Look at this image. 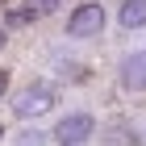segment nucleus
Instances as JSON below:
<instances>
[{
	"label": "nucleus",
	"instance_id": "1",
	"mask_svg": "<svg viewBox=\"0 0 146 146\" xmlns=\"http://www.w3.org/2000/svg\"><path fill=\"white\" fill-rule=\"evenodd\" d=\"M58 104V88L50 79H29L17 96H13V117H21V121H38L46 113Z\"/></svg>",
	"mask_w": 146,
	"mask_h": 146
},
{
	"label": "nucleus",
	"instance_id": "2",
	"mask_svg": "<svg viewBox=\"0 0 146 146\" xmlns=\"http://www.w3.org/2000/svg\"><path fill=\"white\" fill-rule=\"evenodd\" d=\"M104 4H96V0H84V4H75L67 17V38H75V42H88V38H96L104 29Z\"/></svg>",
	"mask_w": 146,
	"mask_h": 146
},
{
	"label": "nucleus",
	"instance_id": "3",
	"mask_svg": "<svg viewBox=\"0 0 146 146\" xmlns=\"http://www.w3.org/2000/svg\"><path fill=\"white\" fill-rule=\"evenodd\" d=\"M96 134V117L92 113H67V117H58L54 121V129H50V138H54L58 146H84L88 138Z\"/></svg>",
	"mask_w": 146,
	"mask_h": 146
},
{
	"label": "nucleus",
	"instance_id": "4",
	"mask_svg": "<svg viewBox=\"0 0 146 146\" xmlns=\"http://www.w3.org/2000/svg\"><path fill=\"white\" fill-rule=\"evenodd\" d=\"M121 88L125 92H146V50L121 58Z\"/></svg>",
	"mask_w": 146,
	"mask_h": 146
},
{
	"label": "nucleus",
	"instance_id": "5",
	"mask_svg": "<svg viewBox=\"0 0 146 146\" xmlns=\"http://www.w3.org/2000/svg\"><path fill=\"white\" fill-rule=\"evenodd\" d=\"M142 138H138V129L129 121H113L109 129H100V146H138Z\"/></svg>",
	"mask_w": 146,
	"mask_h": 146
},
{
	"label": "nucleus",
	"instance_id": "6",
	"mask_svg": "<svg viewBox=\"0 0 146 146\" xmlns=\"http://www.w3.org/2000/svg\"><path fill=\"white\" fill-rule=\"evenodd\" d=\"M117 25L121 29H146V0H121Z\"/></svg>",
	"mask_w": 146,
	"mask_h": 146
},
{
	"label": "nucleus",
	"instance_id": "7",
	"mask_svg": "<svg viewBox=\"0 0 146 146\" xmlns=\"http://www.w3.org/2000/svg\"><path fill=\"white\" fill-rule=\"evenodd\" d=\"M58 4H63V0H25V9L34 13V21H38V17H50V13H58Z\"/></svg>",
	"mask_w": 146,
	"mask_h": 146
},
{
	"label": "nucleus",
	"instance_id": "8",
	"mask_svg": "<svg viewBox=\"0 0 146 146\" xmlns=\"http://www.w3.org/2000/svg\"><path fill=\"white\" fill-rule=\"evenodd\" d=\"M29 21H34L29 9H9L4 13V29H21V25H29Z\"/></svg>",
	"mask_w": 146,
	"mask_h": 146
},
{
	"label": "nucleus",
	"instance_id": "9",
	"mask_svg": "<svg viewBox=\"0 0 146 146\" xmlns=\"http://www.w3.org/2000/svg\"><path fill=\"white\" fill-rule=\"evenodd\" d=\"M0 96H9V71L0 67Z\"/></svg>",
	"mask_w": 146,
	"mask_h": 146
},
{
	"label": "nucleus",
	"instance_id": "10",
	"mask_svg": "<svg viewBox=\"0 0 146 146\" xmlns=\"http://www.w3.org/2000/svg\"><path fill=\"white\" fill-rule=\"evenodd\" d=\"M4 42H9V29H4V25H0V50H4Z\"/></svg>",
	"mask_w": 146,
	"mask_h": 146
},
{
	"label": "nucleus",
	"instance_id": "11",
	"mask_svg": "<svg viewBox=\"0 0 146 146\" xmlns=\"http://www.w3.org/2000/svg\"><path fill=\"white\" fill-rule=\"evenodd\" d=\"M0 138H4V125H0Z\"/></svg>",
	"mask_w": 146,
	"mask_h": 146
},
{
	"label": "nucleus",
	"instance_id": "12",
	"mask_svg": "<svg viewBox=\"0 0 146 146\" xmlns=\"http://www.w3.org/2000/svg\"><path fill=\"white\" fill-rule=\"evenodd\" d=\"M0 4H4V0H0Z\"/></svg>",
	"mask_w": 146,
	"mask_h": 146
}]
</instances>
